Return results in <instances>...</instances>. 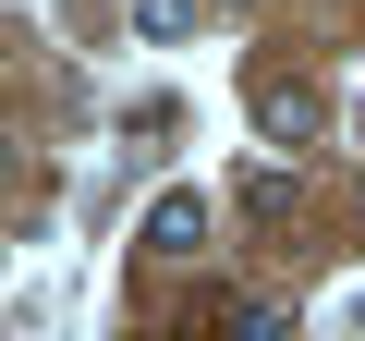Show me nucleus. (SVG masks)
<instances>
[{
	"label": "nucleus",
	"mask_w": 365,
	"mask_h": 341,
	"mask_svg": "<svg viewBox=\"0 0 365 341\" xmlns=\"http://www.w3.org/2000/svg\"><path fill=\"white\" fill-rule=\"evenodd\" d=\"M256 134H268V146H317V134H329V98H317L304 73H268V86H256Z\"/></svg>",
	"instance_id": "nucleus-1"
},
{
	"label": "nucleus",
	"mask_w": 365,
	"mask_h": 341,
	"mask_svg": "<svg viewBox=\"0 0 365 341\" xmlns=\"http://www.w3.org/2000/svg\"><path fill=\"white\" fill-rule=\"evenodd\" d=\"M207 244V195H158L146 208V256H195Z\"/></svg>",
	"instance_id": "nucleus-2"
},
{
	"label": "nucleus",
	"mask_w": 365,
	"mask_h": 341,
	"mask_svg": "<svg viewBox=\"0 0 365 341\" xmlns=\"http://www.w3.org/2000/svg\"><path fill=\"white\" fill-rule=\"evenodd\" d=\"M232 208H244L256 232H280V220L304 208V183H292V170H244V183H232Z\"/></svg>",
	"instance_id": "nucleus-3"
},
{
	"label": "nucleus",
	"mask_w": 365,
	"mask_h": 341,
	"mask_svg": "<svg viewBox=\"0 0 365 341\" xmlns=\"http://www.w3.org/2000/svg\"><path fill=\"white\" fill-rule=\"evenodd\" d=\"M207 25V0H134V37L146 49H170V37H195Z\"/></svg>",
	"instance_id": "nucleus-4"
},
{
	"label": "nucleus",
	"mask_w": 365,
	"mask_h": 341,
	"mask_svg": "<svg viewBox=\"0 0 365 341\" xmlns=\"http://www.w3.org/2000/svg\"><path fill=\"white\" fill-rule=\"evenodd\" d=\"M232 341H292V317H280V305H244V317H232Z\"/></svg>",
	"instance_id": "nucleus-5"
}]
</instances>
